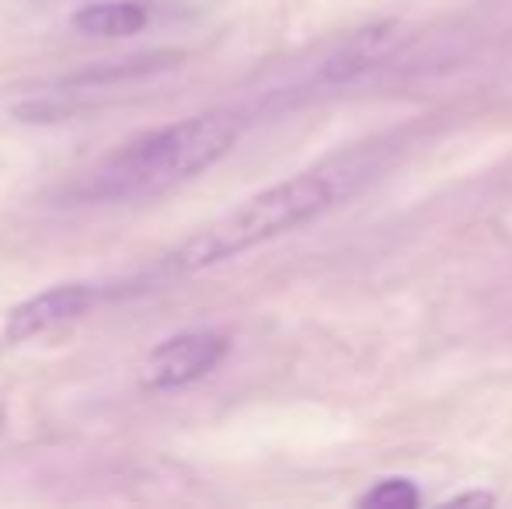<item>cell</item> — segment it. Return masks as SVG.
Here are the masks:
<instances>
[{
	"label": "cell",
	"instance_id": "cell-1",
	"mask_svg": "<svg viewBox=\"0 0 512 509\" xmlns=\"http://www.w3.org/2000/svg\"><path fill=\"white\" fill-rule=\"evenodd\" d=\"M244 119L230 109L199 112L147 129L102 157L77 185L88 203H143L175 192L234 150Z\"/></svg>",
	"mask_w": 512,
	"mask_h": 509
},
{
	"label": "cell",
	"instance_id": "cell-2",
	"mask_svg": "<svg viewBox=\"0 0 512 509\" xmlns=\"http://www.w3.org/2000/svg\"><path fill=\"white\" fill-rule=\"evenodd\" d=\"M345 196L342 182L331 171H300V175L276 182L220 217L216 224L196 231L175 245L157 262V276H192L213 269L220 262L251 252L272 238L297 231V227L328 213Z\"/></svg>",
	"mask_w": 512,
	"mask_h": 509
},
{
	"label": "cell",
	"instance_id": "cell-3",
	"mask_svg": "<svg viewBox=\"0 0 512 509\" xmlns=\"http://www.w3.org/2000/svg\"><path fill=\"white\" fill-rule=\"evenodd\" d=\"M227 353H230V339L223 332H213V328L178 332L171 339L157 342L147 353V360L140 367V384L143 391H154V394L182 391V387L213 374Z\"/></svg>",
	"mask_w": 512,
	"mask_h": 509
},
{
	"label": "cell",
	"instance_id": "cell-4",
	"mask_svg": "<svg viewBox=\"0 0 512 509\" xmlns=\"http://www.w3.org/2000/svg\"><path fill=\"white\" fill-rule=\"evenodd\" d=\"M95 304H98V290L91 283H63L53 286V290H42L7 311L4 342L7 346H18V342L35 339V335L63 328L70 321L84 318Z\"/></svg>",
	"mask_w": 512,
	"mask_h": 509
},
{
	"label": "cell",
	"instance_id": "cell-5",
	"mask_svg": "<svg viewBox=\"0 0 512 509\" xmlns=\"http://www.w3.org/2000/svg\"><path fill=\"white\" fill-rule=\"evenodd\" d=\"M394 46H398V21H380V25L363 28V32L352 35V39L324 63V81H331V84L352 81V77L377 67Z\"/></svg>",
	"mask_w": 512,
	"mask_h": 509
},
{
	"label": "cell",
	"instance_id": "cell-6",
	"mask_svg": "<svg viewBox=\"0 0 512 509\" xmlns=\"http://www.w3.org/2000/svg\"><path fill=\"white\" fill-rule=\"evenodd\" d=\"M70 25L91 39H126L150 25V11L136 0H105V4H88L74 11Z\"/></svg>",
	"mask_w": 512,
	"mask_h": 509
},
{
	"label": "cell",
	"instance_id": "cell-7",
	"mask_svg": "<svg viewBox=\"0 0 512 509\" xmlns=\"http://www.w3.org/2000/svg\"><path fill=\"white\" fill-rule=\"evenodd\" d=\"M418 503H422V496H418L415 482H408V478H384V482H377L370 492L359 496L363 509H415Z\"/></svg>",
	"mask_w": 512,
	"mask_h": 509
},
{
	"label": "cell",
	"instance_id": "cell-8",
	"mask_svg": "<svg viewBox=\"0 0 512 509\" xmlns=\"http://www.w3.org/2000/svg\"><path fill=\"white\" fill-rule=\"evenodd\" d=\"M450 506H495L492 492H460L450 499Z\"/></svg>",
	"mask_w": 512,
	"mask_h": 509
}]
</instances>
